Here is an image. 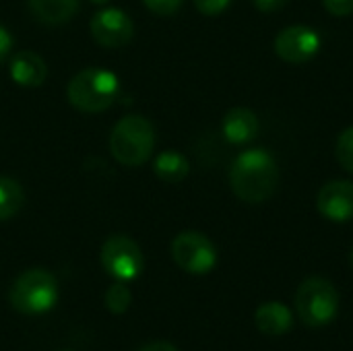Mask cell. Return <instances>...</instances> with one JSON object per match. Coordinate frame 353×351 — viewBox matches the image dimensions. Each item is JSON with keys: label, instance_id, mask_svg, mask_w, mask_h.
<instances>
[{"label": "cell", "instance_id": "6da1fadb", "mask_svg": "<svg viewBox=\"0 0 353 351\" xmlns=\"http://www.w3.org/2000/svg\"><path fill=\"white\" fill-rule=\"evenodd\" d=\"M230 186L234 194L248 205L269 201L279 186L275 157L263 147L242 151L230 168Z\"/></svg>", "mask_w": 353, "mask_h": 351}, {"label": "cell", "instance_id": "7a4b0ae2", "mask_svg": "<svg viewBox=\"0 0 353 351\" xmlns=\"http://www.w3.org/2000/svg\"><path fill=\"white\" fill-rule=\"evenodd\" d=\"M155 147L153 124L139 114L124 116L110 134V151L114 159L126 168H137L149 161Z\"/></svg>", "mask_w": 353, "mask_h": 351}, {"label": "cell", "instance_id": "3957f363", "mask_svg": "<svg viewBox=\"0 0 353 351\" xmlns=\"http://www.w3.org/2000/svg\"><path fill=\"white\" fill-rule=\"evenodd\" d=\"M120 93V81L114 72L105 68H85L77 72L66 89L68 101L87 114H97L108 110Z\"/></svg>", "mask_w": 353, "mask_h": 351}, {"label": "cell", "instance_id": "277c9868", "mask_svg": "<svg viewBox=\"0 0 353 351\" xmlns=\"http://www.w3.org/2000/svg\"><path fill=\"white\" fill-rule=\"evenodd\" d=\"M8 298L12 308L21 314H43L58 302V283L52 273L43 269H29L14 279Z\"/></svg>", "mask_w": 353, "mask_h": 351}, {"label": "cell", "instance_id": "5b68a950", "mask_svg": "<svg viewBox=\"0 0 353 351\" xmlns=\"http://www.w3.org/2000/svg\"><path fill=\"white\" fill-rule=\"evenodd\" d=\"M296 310L304 325L312 329L327 327L339 312V292L325 277H308L296 292Z\"/></svg>", "mask_w": 353, "mask_h": 351}, {"label": "cell", "instance_id": "8992f818", "mask_svg": "<svg viewBox=\"0 0 353 351\" xmlns=\"http://www.w3.org/2000/svg\"><path fill=\"white\" fill-rule=\"evenodd\" d=\"M99 261L116 281H134L145 267L139 244L128 236H112L103 242Z\"/></svg>", "mask_w": 353, "mask_h": 351}, {"label": "cell", "instance_id": "52a82bcc", "mask_svg": "<svg viewBox=\"0 0 353 351\" xmlns=\"http://www.w3.org/2000/svg\"><path fill=\"white\" fill-rule=\"evenodd\" d=\"M172 259L182 271L190 275H205L215 269L217 250L205 234L182 232L172 242Z\"/></svg>", "mask_w": 353, "mask_h": 351}, {"label": "cell", "instance_id": "ba28073f", "mask_svg": "<svg viewBox=\"0 0 353 351\" xmlns=\"http://www.w3.org/2000/svg\"><path fill=\"white\" fill-rule=\"evenodd\" d=\"M323 48V37L308 25H292L277 33L275 52L290 64H304L312 60Z\"/></svg>", "mask_w": 353, "mask_h": 351}, {"label": "cell", "instance_id": "9c48e42d", "mask_svg": "<svg viewBox=\"0 0 353 351\" xmlns=\"http://www.w3.org/2000/svg\"><path fill=\"white\" fill-rule=\"evenodd\" d=\"M91 35L103 48H120L132 39L134 25L124 10L103 8L91 19Z\"/></svg>", "mask_w": 353, "mask_h": 351}, {"label": "cell", "instance_id": "30bf717a", "mask_svg": "<svg viewBox=\"0 0 353 351\" xmlns=\"http://www.w3.org/2000/svg\"><path fill=\"white\" fill-rule=\"evenodd\" d=\"M319 213L335 223H345L353 219V182L350 180H331L327 182L316 197Z\"/></svg>", "mask_w": 353, "mask_h": 351}, {"label": "cell", "instance_id": "8fae6325", "mask_svg": "<svg viewBox=\"0 0 353 351\" xmlns=\"http://www.w3.org/2000/svg\"><path fill=\"white\" fill-rule=\"evenodd\" d=\"M259 118L252 110L248 108H234L223 116L221 122V130L223 137L234 143V145H244L250 143L256 134H259Z\"/></svg>", "mask_w": 353, "mask_h": 351}, {"label": "cell", "instance_id": "7c38bea8", "mask_svg": "<svg viewBox=\"0 0 353 351\" xmlns=\"http://www.w3.org/2000/svg\"><path fill=\"white\" fill-rule=\"evenodd\" d=\"M48 77V66L35 52H19L10 60V79L19 87H39Z\"/></svg>", "mask_w": 353, "mask_h": 351}, {"label": "cell", "instance_id": "4fadbf2b", "mask_svg": "<svg viewBox=\"0 0 353 351\" xmlns=\"http://www.w3.org/2000/svg\"><path fill=\"white\" fill-rule=\"evenodd\" d=\"M254 323L261 333H265L269 337H279V335H285L288 331H292L294 317L285 304L265 302L263 306H259V310L254 314Z\"/></svg>", "mask_w": 353, "mask_h": 351}, {"label": "cell", "instance_id": "5bb4252c", "mask_svg": "<svg viewBox=\"0 0 353 351\" xmlns=\"http://www.w3.org/2000/svg\"><path fill=\"white\" fill-rule=\"evenodd\" d=\"M31 12L39 23L62 25L79 10V0H27Z\"/></svg>", "mask_w": 353, "mask_h": 351}, {"label": "cell", "instance_id": "9a60e30c", "mask_svg": "<svg viewBox=\"0 0 353 351\" xmlns=\"http://www.w3.org/2000/svg\"><path fill=\"white\" fill-rule=\"evenodd\" d=\"M153 170H155V176L161 182H165V184H178V182H182L188 176L190 163L178 151H163L161 155H157V159L153 163Z\"/></svg>", "mask_w": 353, "mask_h": 351}, {"label": "cell", "instance_id": "2e32d148", "mask_svg": "<svg viewBox=\"0 0 353 351\" xmlns=\"http://www.w3.org/2000/svg\"><path fill=\"white\" fill-rule=\"evenodd\" d=\"M23 201H25V194L19 182H14L12 178L0 176V221L14 217L21 211Z\"/></svg>", "mask_w": 353, "mask_h": 351}, {"label": "cell", "instance_id": "e0dca14e", "mask_svg": "<svg viewBox=\"0 0 353 351\" xmlns=\"http://www.w3.org/2000/svg\"><path fill=\"white\" fill-rule=\"evenodd\" d=\"M130 302H132V294H130V290L126 288L124 281H116L114 285L108 288V292H105V308L112 314H124L130 308Z\"/></svg>", "mask_w": 353, "mask_h": 351}, {"label": "cell", "instance_id": "ac0fdd59", "mask_svg": "<svg viewBox=\"0 0 353 351\" xmlns=\"http://www.w3.org/2000/svg\"><path fill=\"white\" fill-rule=\"evenodd\" d=\"M335 155H337V161L341 163V168L353 174V126L345 128L339 134L337 145H335Z\"/></svg>", "mask_w": 353, "mask_h": 351}, {"label": "cell", "instance_id": "d6986e66", "mask_svg": "<svg viewBox=\"0 0 353 351\" xmlns=\"http://www.w3.org/2000/svg\"><path fill=\"white\" fill-rule=\"evenodd\" d=\"M143 2H145V6L151 12L161 14V17L176 14L182 8V4H184V0H143Z\"/></svg>", "mask_w": 353, "mask_h": 351}, {"label": "cell", "instance_id": "ffe728a7", "mask_svg": "<svg viewBox=\"0 0 353 351\" xmlns=\"http://www.w3.org/2000/svg\"><path fill=\"white\" fill-rule=\"evenodd\" d=\"M234 0H194V6L199 12L207 14V17H215L219 12H223Z\"/></svg>", "mask_w": 353, "mask_h": 351}, {"label": "cell", "instance_id": "44dd1931", "mask_svg": "<svg viewBox=\"0 0 353 351\" xmlns=\"http://www.w3.org/2000/svg\"><path fill=\"white\" fill-rule=\"evenodd\" d=\"M323 4L335 17H347L353 12V0H323Z\"/></svg>", "mask_w": 353, "mask_h": 351}, {"label": "cell", "instance_id": "7402d4cb", "mask_svg": "<svg viewBox=\"0 0 353 351\" xmlns=\"http://www.w3.org/2000/svg\"><path fill=\"white\" fill-rule=\"evenodd\" d=\"M252 2L263 12H275V10H281L290 0H252Z\"/></svg>", "mask_w": 353, "mask_h": 351}, {"label": "cell", "instance_id": "603a6c76", "mask_svg": "<svg viewBox=\"0 0 353 351\" xmlns=\"http://www.w3.org/2000/svg\"><path fill=\"white\" fill-rule=\"evenodd\" d=\"M10 48H12V37L10 33L0 25V64L6 60V56L10 54Z\"/></svg>", "mask_w": 353, "mask_h": 351}, {"label": "cell", "instance_id": "cb8c5ba5", "mask_svg": "<svg viewBox=\"0 0 353 351\" xmlns=\"http://www.w3.org/2000/svg\"><path fill=\"white\" fill-rule=\"evenodd\" d=\"M139 351H180L176 345H172L170 341H153V343H147L143 345Z\"/></svg>", "mask_w": 353, "mask_h": 351}, {"label": "cell", "instance_id": "d4e9b609", "mask_svg": "<svg viewBox=\"0 0 353 351\" xmlns=\"http://www.w3.org/2000/svg\"><path fill=\"white\" fill-rule=\"evenodd\" d=\"M89 2H93V4H105V2H110V0H89Z\"/></svg>", "mask_w": 353, "mask_h": 351}, {"label": "cell", "instance_id": "484cf974", "mask_svg": "<svg viewBox=\"0 0 353 351\" xmlns=\"http://www.w3.org/2000/svg\"><path fill=\"white\" fill-rule=\"evenodd\" d=\"M352 267H353V246H352Z\"/></svg>", "mask_w": 353, "mask_h": 351}]
</instances>
